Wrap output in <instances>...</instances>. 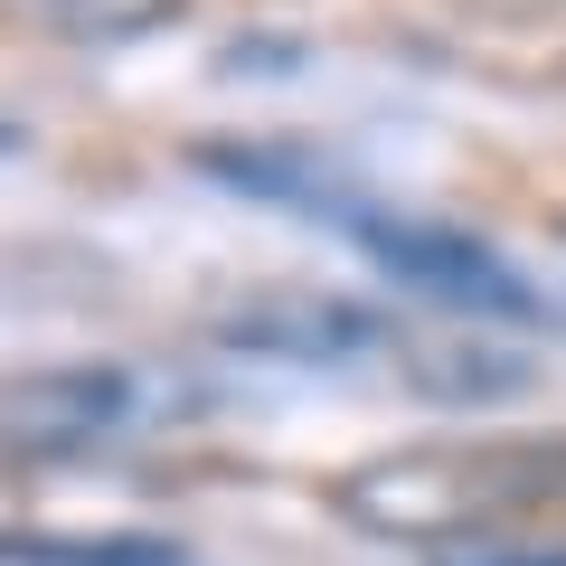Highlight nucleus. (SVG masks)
Returning <instances> with one entry per match:
<instances>
[{
  "mask_svg": "<svg viewBox=\"0 0 566 566\" xmlns=\"http://www.w3.org/2000/svg\"><path fill=\"white\" fill-rule=\"evenodd\" d=\"M331 501L378 538H491L538 510H566V434L557 444H424L359 463Z\"/></svg>",
  "mask_w": 566,
  "mask_h": 566,
  "instance_id": "nucleus-1",
  "label": "nucleus"
},
{
  "mask_svg": "<svg viewBox=\"0 0 566 566\" xmlns=\"http://www.w3.org/2000/svg\"><path fill=\"white\" fill-rule=\"evenodd\" d=\"M208 406V387L170 359H66L0 378V453L20 463H85V453H123L142 434H170Z\"/></svg>",
  "mask_w": 566,
  "mask_h": 566,
  "instance_id": "nucleus-2",
  "label": "nucleus"
},
{
  "mask_svg": "<svg viewBox=\"0 0 566 566\" xmlns=\"http://www.w3.org/2000/svg\"><path fill=\"white\" fill-rule=\"evenodd\" d=\"M340 227L368 245V264H387L397 283H416V293H434V303H453V312H501V322H538V293H528L491 245H472L463 227L378 218V208H340Z\"/></svg>",
  "mask_w": 566,
  "mask_h": 566,
  "instance_id": "nucleus-3",
  "label": "nucleus"
},
{
  "mask_svg": "<svg viewBox=\"0 0 566 566\" xmlns=\"http://www.w3.org/2000/svg\"><path fill=\"white\" fill-rule=\"evenodd\" d=\"M387 340H397L387 312L340 303V293H255V303L218 312V349L283 359V368H349V359H378Z\"/></svg>",
  "mask_w": 566,
  "mask_h": 566,
  "instance_id": "nucleus-4",
  "label": "nucleus"
},
{
  "mask_svg": "<svg viewBox=\"0 0 566 566\" xmlns=\"http://www.w3.org/2000/svg\"><path fill=\"white\" fill-rule=\"evenodd\" d=\"M0 566H189L170 538H39V528H0Z\"/></svg>",
  "mask_w": 566,
  "mask_h": 566,
  "instance_id": "nucleus-5",
  "label": "nucleus"
},
{
  "mask_svg": "<svg viewBox=\"0 0 566 566\" xmlns=\"http://www.w3.org/2000/svg\"><path fill=\"white\" fill-rule=\"evenodd\" d=\"M0 10L29 29H57V39H133V29L170 20L180 0H0Z\"/></svg>",
  "mask_w": 566,
  "mask_h": 566,
  "instance_id": "nucleus-6",
  "label": "nucleus"
},
{
  "mask_svg": "<svg viewBox=\"0 0 566 566\" xmlns=\"http://www.w3.org/2000/svg\"><path fill=\"white\" fill-rule=\"evenodd\" d=\"M434 566H566V547H547V557H538V547H491V538H472V547H444Z\"/></svg>",
  "mask_w": 566,
  "mask_h": 566,
  "instance_id": "nucleus-7",
  "label": "nucleus"
}]
</instances>
